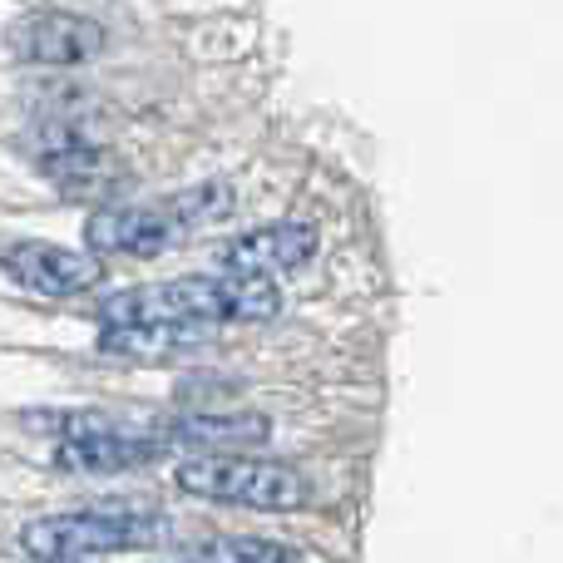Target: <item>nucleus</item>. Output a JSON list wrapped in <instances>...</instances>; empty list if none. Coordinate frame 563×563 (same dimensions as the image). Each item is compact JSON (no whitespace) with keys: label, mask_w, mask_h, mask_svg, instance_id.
<instances>
[{"label":"nucleus","mask_w":563,"mask_h":563,"mask_svg":"<svg viewBox=\"0 0 563 563\" xmlns=\"http://www.w3.org/2000/svg\"><path fill=\"white\" fill-rule=\"evenodd\" d=\"M282 291L253 273H188L154 287H129L99 301L104 327H223V321H273Z\"/></svg>","instance_id":"f257e3e1"},{"label":"nucleus","mask_w":563,"mask_h":563,"mask_svg":"<svg viewBox=\"0 0 563 563\" xmlns=\"http://www.w3.org/2000/svg\"><path fill=\"white\" fill-rule=\"evenodd\" d=\"M174 539V519L154 515V509H75V515H45L30 519L20 549L30 559H104L129 554V549H158Z\"/></svg>","instance_id":"f03ea898"},{"label":"nucleus","mask_w":563,"mask_h":563,"mask_svg":"<svg viewBox=\"0 0 563 563\" xmlns=\"http://www.w3.org/2000/svg\"><path fill=\"white\" fill-rule=\"evenodd\" d=\"M35 426L55 430L49 460L69 475H129V470H148L174 455L158 426H129L104 410H59L55 420H35Z\"/></svg>","instance_id":"7ed1b4c3"},{"label":"nucleus","mask_w":563,"mask_h":563,"mask_svg":"<svg viewBox=\"0 0 563 563\" xmlns=\"http://www.w3.org/2000/svg\"><path fill=\"white\" fill-rule=\"evenodd\" d=\"M174 479L184 495L208 499V505H238V509H263V515H287L301 509L311 485L291 465L253 455H188L174 465Z\"/></svg>","instance_id":"20e7f679"},{"label":"nucleus","mask_w":563,"mask_h":563,"mask_svg":"<svg viewBox=\"0 0 563 563\" xmlns=\"http://www.w3.org/2000/svg\"><path fill=\"white\" fill-rule=\"evenodd\" d=\"M5 49L25 65H45V69H75L85 59H95L104 49V25L75 10H20L5 25Z\"/></svg>","instance_id":"39448f33"},{"label":"nucleus","mask_w":563,"mask_h":563,"mask_svg":"<svg viewBox=\"0 0 563 563\" xmlns=\"http://www.w3.org/2000/svg\"><path fill=\"white\" fill-rule=\"evenodd\" d=\"M0 273L15 287L35 291V297H85V291H95L104 282V263L95 253H75V247L25 238V243L0 247Z\"/></svg>","instance_id":"423d86ee"},{"label":"nucleus","mask_w":563,"mask_h":563,"mask_svg":"<svg viewBox=\"0 0 563 563\" xmlns=\"http://www.w3.org/2000/svg\"><path fill=\"white\" fill-rule=\"evenodd\" d=\"M184 228L174 223L164 203H114L95 208L85 223V243L95 257H158L174 243H184Z\"/></svg>","instance_id":"0eeeda50"},{"label":"nucleus","mask_w":563,"mask_h":563,"mask_svg":"<svg viewBox=\"0 0 563 563\" xmlns=\"http://www.w3.org/2000/svg\"><path fill=\"white\" fill-rule=\"evenodd\" d=\"M317 223H267L247 228L223 247L228 273H253V277H277V273H301L317 257Z\"/></svg>","instance_id":"6e6552de"},{"label":"nucleus","mask_w":563,"mask_h":563,"mask_svg":"<svg viewBox=\"0 0 563 563\" xmlns=\"http://www.w3.org/2000/svg\"><path fill=\"white\" fill-rule=\"evenodd\" d=\"M164 440L194 455H233V450H263L273 440V420L257 410H194V416L164 420Z\"/></svg>","instance_id":"1a4fd4ad"},{"label":"nucleus","mask_w":563,"mask_h":563,"mask_svg":"<svg viewBox=\"0 0 563 563\" xmlns=\"http://www.w3.org/2000/svg\"><path fill=\"white\" fill-rule=\"evenodd\" d=\"M208 327H104L99 346L114 356H174L203 341Z\"/></svg>","instance_id":"9d476101"},{"label":"nucleus","mask_w":563,"mask_h":563,"mask_svg":"<svg viewBox=\"0 0 563 563\" xmlns=\"http://www.w3.org/2000/svg\"><path fill=\"white\" fill-rule=\"evenodd\" d=\"M158 203L174 213V223L184 228V233H198V228H208V223H218V218H228L233 213V188L228 184H194V188H178V194H168V198H158Z\"/></svg>","instance_id":"9b49d317"},{"label":"nucleus","mask_w":563,"mask_h":563,"mask_svg":"<svg viewBox=\"0 0 563 563\" xmlns=\"http://www.w3.org/2000/svg\"><path fill=\"white\" fill-rule=\"evenodd\" d=\"M203 563H301L297 549L273 544V539H253V534H228V539H208L198 544Z\"/></svg>","instance_id":"f8f14e48"},{"label":"nucleus","mask_w":563,"mask_h":563,"mask_svg":"<svg viewBox=\"0 0 563 563\" xmlns=\"http://www.w3.org/2000/svg\"><path fill=\"white\" fill-rule=\"evenodd\" d=\"M40 563H95V559H40Z\"/></svg>","instance_id":"ddd939ff"},{"label":"nucleus","mask_w":563,"mask_h":563,"mask_svg":"<svg viewBox=\"0 0 563 563\" xmlns=\"http://www.w3.org/2000/svg\"><path fill=\"white\" fill-rule=\"evenodd\" d=\"M184 563H203V559H184Z\"/></svg>","instance_id":"4468645a"}]
</instances>
